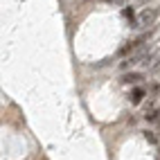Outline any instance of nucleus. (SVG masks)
I'll list each match as a JSON object with an SVG mask.
<instances>
[{
	"mask_svg": "<svg viewBox=\"0 0 160 160\" xmlns=\"http://www.w3.org/2000/svg\"><path fill=\"white\" fill-rule=\"evenodd\" d=\"M144 140H147V142H151V144H156V142H158V138L153 135V131H147V133H144Z\"/></svg>",
	"mask_w": 160,
	"mask_h": 160,
	"instance_id": "6",
	"label": "nucleus"
},
{
	"mask_svg": "<svg viewBox=\"0 0 160 160\" xmlns=\"http://www.w3.org/2000/svg\"><path fill=\"white\" fill-rule=\"evenodd\" d=\"M156 124H158V126H160V115H158V120H156Z\"/></svg>",
	"mask_w": 160,
	"mask_h": 160,
	"instance_id": "8",
	"label": "nucleus"
},
{
	"mask_svg": "<svg viewBox=\"0 0 160 160\" xmlns=\"http://www.w3.org/2000/svg\"><path fill=\"white\" fill-rule=\"evenodd\" d=\"M142 2H147V0H126V5H129V7H135V5H142Z\"/></svg>",
	"mask_w": 160,
	"mask_h": 160,
	"instance_id": "7",
	"label": "nucleus"
},
{
	"mask_svg": "<svg viewBox=\"0 0 160 160\" xmlns=\"http://www.w3.org/2000/svg\"><path fill=\"white\" fill-rule=\"evenodd\" d=\"M122 16H124L126 20H131V25L135 23V18H138V16H135V9H133V7H129V5L122 9Z\"/></svg>",
	"mask_w": 160,
	"mask_h": 160,
	"instance_id": "4",
	"label": "nucleus"
},
{
	"mask_svg": "<svg viewBox=\"0 0 160 160\" xmlns=\"http://www.w3.org/2000/svg\"><path fill=\"white\" fill-rule=\"evenodd\" d=\"M122 81H124V83H133V86H135V83H140V81H142V74H140V72L124 74V77H122Z\"/></svg>",
	"mask_w": 160,
	"mask_h": 160,
	"instance_id": "3",
	"label": "nucleus"
},
{
	"mask_svg": "<svg viewBox=\"0 0 160 160\" xmlns=\"http://www.w3.org/2000/svg\"><path fill=\"white\" fill-rule=\"evenodd\" d=\"M144 97H147V88H144V86H135V88L131 90V95H129L131 104H140Z\"/></svg>",
	"mask_w": 160,
	"mask_h": 160,
	"instance_id": "2",
	"label": "nucleus"
},
{
	"mask_svg": "<svg viewBox=\"0 0 160 160\" xmlns=\"http://www.w3.org/2000/svg\"><path fill=\"white\" fill-rule=\"evenodd\" d=\"M158 70H160V54H156L153 57V63L149 66V72H158Z\"/></svg>",
	"mask_w": 160,
	"mask_h": 160,
	"instance_id": "5",
	"label": "nucleus"
},
{
	"mask_svg": "<svg viewBox=\"0 0 160 160\" xmlns=\"http://www.w3.org/2000/svg\"><path fill=\"white\" fill-rule=\"evenodd\" d=\"M156 18H158V9L156 7H144L140 14H138V18H135V23L131 25V27H135V29H142V27H149V25H153L156 23Z\"/></svg>",
	"mask_w": 160,
	"mask_h": 160,
	"instance_id": "1",
	"label": "nucleus"
}]
</instances>
